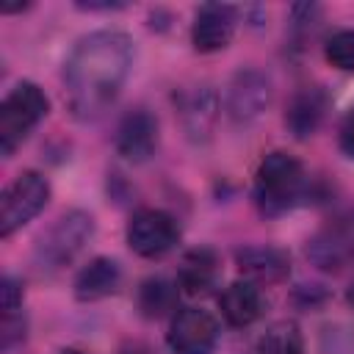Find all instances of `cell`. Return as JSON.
<instances>
[{"instance_id":"1","label":"cell","mask_w":354,"mask_h":354,"mask_svg":"<svg viewBox=\"0 0 354 354\" xmlns=\"http://www.w3.org/2000/svg\"><path fill=\"white\" fill-rule=\"evenodd\" d=\"M133 66V39L124 30L102 28L77 39L64 61L66 100L75 116H100L122 91Z\"/></svg>"},{"instance_id":"2","label":"cell","mask_w":354,"mask_h":354,"mask_svg":"<svg viewBox=\"0 0 354 354\" xmlns=\"http://www.w3.org/2000/svg\"><path fill=\"white\" fill-rule=\"evenodd\" d=\"M307 171L290 152H268L254 171V205L263 216H282L301 202Z\"/></svg>"},{"instance_id":"3","label":"cell","mask_w":354,"mask_h":354,"mask_svg":"<svg viewBox=\"0 0 354 354\" xmlns=\"http://www.w3.org/2000/svg\"><path fill=\"white\" fill-rule=\"evenodd\" d=\"M94 238V218L86 210H69L58 216L36 241L33 260L39 271L55 274L64 271L77 260V254L86 249V243Z\"/></svg>"},{"instance_id":"4","label":"cell","mask_w":354,"mask_h":354,"mask_svg":"<svg viewBox=\"0 0 354 354\" xmlns=\"http://www.w3.org/2000/svg\"><path fill=\"white\" fill-rule=\"evenodd\" d=\"M47 111H50V102H47L44 91L30 80L17 83L6 94V100L0 105V152H3V158L14 155V149L47 116Z\"/></svg>"},{"instance_id":"5","label":"cell","mask_w":354,"mask_h":354,"mask_svg":"<svg viewBox=\"0 0 354 354\" xmlns=\"http://www.w3.org/2000/svg\"><path fill=\"white\" fill-rule=\"evenodd\" d=\"M50 199V183L41 171H19L0 196V235L8 238L30 218H36Z\"/></svg>"},{"instance_id":"6","label":"cell","mask_w":354,"mask_h":354,"mask_svg":"<svg viewBox=\"0 0 354 354\" xmlns=\"http://www.w3.org/2000/svg\"><path fill=\"white\" fill-rule=\"evenodd\" d=\"M307 257L315 268L329 274L354 266V207L335 213L307 241Z\"/></svg>"},{"instance_id":"7","label":"cell","mask_w":354,"mask_h":354,"mask_svg":"<svg viewBox=\"0 0 354 354\" xmlns=\"http://www.w3.org/2000/svg\"><path fill=\"white\" fill-rule=\"evenodd\" d=\"M124 238H127V246L138 257L158 260V257L169 254L177 246V241H180V224L166 210L144 207V210H136L130 216L127 230H124Z\"/></svg>"},{"instance_id":"8","label":"cell","mask_w":354,"mask_h":354,"mask_svg":"<svg viewBox=\"0 0 354 354\" xmlns=\"http://www.w3.org/2000/svg\"><path fill=\"white\" fill-rule=\"evenodd\" d=\"M274 100V83L263 69L246 66L238 69L227 86V116L235 124H252L257 122L266 108Z\"/></svg>"},{"instance_id":"9","label":"cell","mask_w":354,"mask_h":354,"mask_svg":"<svg viewBox=\"0 0 354 354\" xmlns=\"http://www.w3.org/2000/svg\"><path fill=\"white\" fill-rule=\"evenodd\" d=\"M166 343L174 354H213L218 343V321L202 307H183L171 315Z\"/></svg>"},{"instance_id":"10","label":"cell","mask_w":354,"mask_h":354,"mask_svg":"<svg viewBox=\"0 0 354 354\" xmlns=\"http://www.w3.org/2000/svg\"><path fill=\"white\" fill-rule=\"evenodd\" d=\"M177 116L185 130V136L194 144H205L218 122V94L210 83H196L191 88H183L177 97Z\"/></svg>"},{"instance_id":"11","label":"cell","mask_w":354,"mask_h":354,"mask_svg":"<svg viewBox=\"0 0 354 354\" xmlns=\"http://www.w3.org/2000/svg\"><path fill=\"white\" fill-rule=\"evenodd\" d=\"M238 22V8L227 3H205L194 14L191 25V41L199 53H216L224 50L232 41Z\"/></svg>"},{"instance_id":"12","label":"cell","mask_w":354,"mask_h":354,"mask_svg":"<svg viewBox=\"0 0 354 354\" xmlns=\"http://www.w3.org/2000/svg\"><path fill=\"white\" fill-rule=\"evenodd\" d=\"M155 147H158V119L144 108L124 113V119L116 127V152L130 163H144L155 155Z\"/></svg>"},{"instance_id":"13","label":"cell","mask_w":354,"mask_h":354,"mask_svg":"<svg viewBox=\"0 0 354 354\" xmlns=\"http://www.w3.org/2000/svg\"><path fill=\"white\" fill-rule=\"evenodd\" d=\"M238 268L246 274V279L257 285H274L282 282L290 271V257L279 246H243L235 252Z\"/></svg>"},{"instance_id":"14","label":"cell","mask_w":354,"mask_h":354,"mask_svg":"<svg viewBox=\"0 0 354 354\" xmlns=\"http://www.w3.org/2000/svg\"><path fill=\"white\" fill-rule=\"evenodd\" d=\"M218 307H221V315L230 326H249L263 315L266 299H263V290L257 282L238 279L221 290Z\"/></svg>"},{"instance_id":"15","label":"cell","mask_w":354,"mask_h":354,"mask_svg":"<svg viewBox=\"0 0 354 354\" xmlns=\"http://www.w3.org/2000/svg\"><path fill=\"white\" fill-rule=\"evenodd\" d=\"M218 279V254L207 246L191 249L177 268V288H183L188 296H205L216 288Z\"/></svg>"},{"instance_id":"16","label":"cell","mask_w":354,"mask_h":354,"mask_svg":"<svg viewBox=\"0 0 354 354\" xmlns=\"http://www.w3.org/2000/svg\"><path fill=\"white\" fill-rule=\"evenodd\" d=\"M324 113H326V94H324V88L307 86V88H301V91H296L290 97L288 111H285V124H288V130L296 138H307V136H313L321 127Z\"/></svg>"},{"instance_id":"17","label":"cell","mask_w":354,"mask_h":354,"mask_svg":"<svg viewBox=\"0 0 354 354\" xmlns=\"http://www.w3.org/2000/svg\"><path fill=\"white\" fill-rule=\"evenodd\" d=\"M122 282V268L116 260L111 257H94L88 260L77 277H75V296L80 301H97V299H105L111 293H116Z\"/></svg>"},{"instance_id":"18","label":"cell","mask_w":354,"mask_h":354,"mask_svg":"<svg viewBox=\"0 0 354 354\" xmlns=\"http://www.w3.org/2000/svg\"><path fill=\"white\" fill-rule=\"evenodd\" d=\"M138 310L147 318H163L169 313H177V282H169L163 277H149L138 288Z\"/></svg>"},{"instance_id":"19","label":"cell","mask_w":354,"mask_h":354,"mask_svg":"<svg viewBox=\"0 0 354 354\" xmlns=\"http://www.w3.org/2000/svg\"><path fill=\"white\" fill-rule=\"evenodd\" d=\"M257 354H304L301 332L293 321H279L274 324L257 346Z\"/></svg>"},{"instance_id":"20","label":"cell","mask_w":354,"mask_h":354,"mask_svg":"<svg viewBox=\"0 0 354 354\" xmlns=\"http://www.w3.org/2000/svg\"><path fill=\"white\" fill-rule=\"evenodd\" d=\"M326 61L340 72H354V30H335L324 44Z\"/></svg>"},{"instance_id":"21","label":"cell","mask_w":354,"mask_h":354,"mask_svg":"<svg viewBox=\"0 0 354 354\" xmlns=\"http://www.w3.org/2000/svg\"><path fill=\"white\" fill-rule=\"evenodd\" d=\"M25 337V321H22V310L17 313H3V324H0V348L11 351L17 343H22Z\"/></svg>"},{"instance_id":"22","label":"cell","mask_w":354,"mask_h":354,"mask_svg":"<svg viewBox=\"0 0 354 354\" xmlns=\"http://www.w3.org/2000/svg\"><path fill=\"white\" fill-rule=\"evenodd\" d=\"M337 141H340V149L346 158L354 160V105L348 108V113L343 116L340 122V133H337Z\"/></svg>"},{"instance_id":"23","label":"cell","mask_w":354,"mask_h":354,"mask_svg":"<svg viewBox=\"0 0 354 354\" xmlns=\"http://www.w3.org/2000/svg\"><path fill=\"white\" fill-rule=\"evenodd\" d=\"M77 8H83V11H116V8H124V3H94V0H88V3H77Z\"/></svg>"},{"instance_id":"24","label":"cell","mask_w":354,"mask_h":354,"mask_svg":"<svg viewBox=\"0 0 354 354\" xmlns=\"http://www.w3.org/2000/svg\"><path fill=\"white\" fill-rule=\"evenodd\" d=\"M58 354H86V351H80V348H61Z\"/></svg>"},{"instance_id":"25","label":"cell","mask_w":354,"mask_h":354,"mask_svg":"<svg viewBox=\"0 0 354 354\" xmlns=\"http://www.w3.org/2000/svg\"><path fill=\"white\" fill-rule=\"evenodd\" d=\"M346 299H348V304H354V285L348 288V296H346Z\"/></svg>"}]
</instances>
